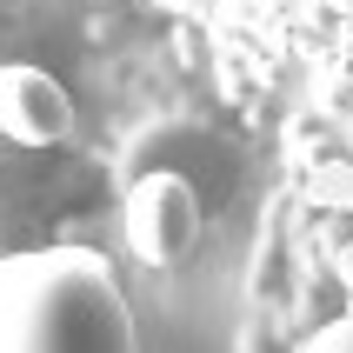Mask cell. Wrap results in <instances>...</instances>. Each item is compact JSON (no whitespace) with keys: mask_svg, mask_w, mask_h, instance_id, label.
<instances>
[{"mask_svg":"<svg viewBox=\"0 0 353 353\" xmlns=\"http://www.w3.org/2000/svg\"><path fill=\"white\" fill-rule=\"evenodd\" d=\"M74 134V100L47 67L7 60L0 67V140L14 147H60Z\"/></svg>","mask_w":353,"mask_h":353,"instance_id":"obj_3","label":"cell"},{"mask_svg":"<svg viewBox=\"0 0 353 353\" xmlns=\"http://www.w3.org/2000/svg\"><path fill=\"white\" fill-rule=\"evenodd\" d=\"M300 353H353V314L334 320V327H320L314 340H300Z\"/></svg>","mask_w":353,"mask_h":353,"instance_id":"obj_4","label":"cell"},{"mask_svg":"<svg viewBox=\"0 0 353 353\" xmlns=\"http://www.w3.org/2000/svg\"><path fill=\"white\" fill-rule=\"evenodd\" d=\"M127 247H134V260H147V267H180V260L200 247V194L194 180L167 174V167H154V174H140L134 187H127Z\"/></svg>","mask_w":353,"mask_h":353,"instance_id":"obj_2","label":"cell"},{"mask_svg":"<svg viewBox=\"0 0 353 353\" xmlns=\"http://www.w3.org/2000/svg\"><path fill=\"white\" fill-rule=\"evenodd\" d=\"M0 353H134L127 287L94 247L0 254Z\"/></svg>","mask_w":353,"mask_h":353,"instance_id":"obj_1","label":"cell"}]
</instances>
